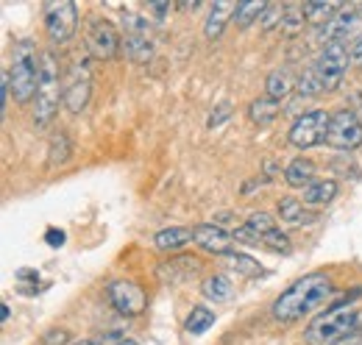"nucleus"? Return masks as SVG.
I'll return each instance as SVG.
<instances>
[{
  "instance_id": "nucleus-5",
  "label": "nucleus",
  "mask_w": 362,
  "mask_h": 345,
  "mask_svg": "<svg viewBox=\"0 0 362 345\" xmlns=\"http://www.w3.org/2000/svg\"><path fill=\"white\" fill-rule=\"evenodd\" d=\"M45 14V31L50 42L67 45L78 31V8L73 0H50L42 6Z\"/></svg>"
},
{
  "instance_id": "nucleus-4",
  "label": "nucleus",
  "mask_w": 362,
  "mask_h": 345,
  "mask_svg": "<svg viewBox=\"0 0 362 345\" xmlns=\"http://www.w3.org/2000/svg\"><path fill=\"white\" fill-rule=\"evenodd\" d=\"M62 78H59V64L53 53H42L40 59V84H37V98H34V126L47 129L59 112V98H64V92H59Z\"/></svg>"
},
{
  "instance_id": "nucleus-26",
  "label": "nucleus",
  "mask_w": 362,
  "mask_h": 345,
  "mask_svg": "<svg viewBox=\"0 0 362 345\" xmlns=\"http://www.w3.org/2000/svg\"><path fill=\"white\" fill-rule=\"evenodd\" d=\"M212 323H215V312H212V309H206V306H192V312H189L187 320H184V329H187L189 334H204Z\"/></svg>"
},
{
  "instance_id": "nucleus-37",
  "label": "nucleus",
  "mask_w": 362,
  "mask_h": 345,
  "mask_svg": "<svg viewBox=\"0 0 362 345\" xmlns=\"http://www.w3.org/2000/svg\"><path fill=\"white\" fill-rule=\"evenodd\" d=\"M334 345H362V332H354V334L343 337L340 343H334Z\"/></svg>"
},
{
  "instance_id": "nucleus-13",
  "label": "nucleus",
  "mask_w": 362,
  "mask_h": 345,
  "mask_svg": "<svg viewBox=\"0 0 362 345\" xmlns=\"http://www.w3.org/2000/svg\"><path fill=\"white\" fill-rule=\"evenodd\" d=\"M192 242L201 251L212 254V257H228V254H234V237L228 231H223L221 226H215V223L195 226L192 228Z\"/></svg>"
},
{
  "instance_id": "nucleus-41",
  "label": "nucleus",
  "mask_w": 362,
  "mask_h": 345,
  "mask_svg": "<svg viewBox=\"0 0 362 345\" xmlns=\"http://www.w3.org/2000/svg\"><path fill=\"white\" fill-rule=\"evenodd\" d=\"M117 345H139V343H134V340H123V343H117Z\"/></svg>"
},
{
  "instance_id": "nucleus-11",
  "label": "nucleus",
  "mask_w": 362,
  "mask_h": 345,
  "mask_svg": "<svg viewBox=\"0 0 362 345\" xmlns=\"http://www.w3.org/2000/svg\"><path fill=\"white\" fill-rule=\"evenodd\" d=\"M349 62H351V59H349L346 42L323 45V50H320V56H317V62H315V70H317V76H320V84H323L326 92L334 89V86H340L346 70H349Z\"/></svg>"
},
{
  "instance_id": "nucleus-16",
  "label": "nucleus",
  "mask_w": 362,
  "mask_h": 345,
  "mask_svg": "<svg viewBox=\"0 0 362 345\" xmlns=\"http://www.w3.org/2000/svg\"><path fill=\"white\" fill-rule=\"evenodd\" d=\"M279 217L290 226H313L317 220V215L298 198H281L279 201Z\"/></svg>"
},
{
  "instance_id": "nucleus-34",
  "label": "nucleus",
  "mask_w": 362,
  "mask_h": 345,
  "mask_svg": "<svg viewBox=\"0 0 362 345\" xmlns=\"http://www.w3.org/2000/svg\"><path fill=\"white\" fill-rule=\"evenodd\" d=\"M64 240H67V234H64L62 228H47L45 231V242L50 245V248H62Z\"/></svg>"
},
{
  "instance_id": "nucleus-17",
  "label": "nucleus",
  "mask_w": 362,
  "mask_h": 345,
  "mask_svg": "<svg viewBox=\"0 0 362 345\" xmlns=\"http://www.w3.org/2000/svg\"><path fill=\"white\" fill-rule=\"evenodd\" d=\"M279 115H281V103L268 98V95L251 100V106H248V117H251V123L259 126V129H268L271 123H276Z\"/></svg>"
},
{
  "instance_id": "nucleus-28",
  "label": "nucleus",
  "mask_w": 362,
  "mask_h": 345,
  "mask_svg": "<svg viewBox=\"0 0 362 345\" xmlns=\"http://www.w3.org/2000/svg\"><path fill=\"white\" fill-rule=\"evenodd\" d=\"M228 267L237 270L240 276H248V279H257V276H265V270L259 267L257 259H251L248 254H228Z\"/></svg>"
},
{
  "instance_id": "nucleus-30",
  "label": "nucleus",
  "mask_w": 362,
  "mask_h": 345,
  "mask_svg": "<svg viewBox=\"0 0 362 345\" xmlns=\"http://www.w3.org/2000/svg\"><path fill=\"white\" fill-rule=\"evenodd\" d=\"M245 226H248L254 234H259L262 240H265L268 234H273V231H279V223H276L268 212H254V215L248 217V223H245Z\"/></svg>"
},
{
  "instance_id": "nucleus-2",
  "label": "nucleus",
  "mask_w": 362,
  "mask_h": 345,
  "mask_svg": "<svg viewBox=\"0 0 362 345\" xmlns=\"http://www.w3.org/2000/svg\"><path fill=\"white\" fill-rule=\"evenodd\" d=\"M362 332V309H354L351 303L334 306L323 315H317L307 329V343L313 345H334L343 337Z\"/></svg>"
},
{
  "instance_id": "nucleus-18",
  "label": "nucleus",
  "mask_w": 362,
  "mask_h": 345,
  "mask_svg": "<svg viewBox=\"0 0 362 345\" xmlns=\"http://www.w3.org/2000/svg\"><path fill=\"white\" fill-rule=\"evenodd\" d=\"M192 242V228H181V226H170V228H162L156 237H153V245L165 254H173L181 251L184 245Z\"/></svg>"
},
{
  "instance_id": "nucleus-20",
  "label": "nucleus",
  "mask_w": 362,
  "mask_h": 345,
  "mask_svg": "<svg viewBox=\"0 0 362 345\" xmlns=\"http://www.w3.org/2000/svg\"><path fill=\"white\" fill-rule=\"evenodd\" d=\"M70 156H73V142H70L67 131H56L50 136V142H47V168L56 170V168L67 165Z\"/></svg>"
},
{
  "instance_id": "nucleus-1",
  "label": "nucleus",
  "mask_w": 362,
  "mask_h": 345,
  "mask_svg": "<svg viewBox=\"0 0 362 345\" xmlns=\"http://www.w3.org/2000/svg\"><path fill=\"white\" fill-rule=\"evenodd\" d=\"M332 296V281L326 273H310L298 281H293L271 306V315L279 323H296L304 315H310Z\"/></svg>"
},
{
  "instance_id": "nucleus-29",
  "label": "nucleus",
  "mask_w": 362,
  "mask_h": 345,
  "mask_svg": "<svg viewBox=\"0 0 362 345\" xmlns=\"http://www.w3.org/2000/svg\"><path fill=\"white\" fill-rule=\"evenodd\" d=\"M304 28V6H284V20H281V31L287 37H296Z\"/></svg>"
},
{
  "instance_id": "nucleus-15",
  "label": "nucleus",
  "mask_w": 362,
  "mask_h": 345,
  "mask_svg": "<svg viewBox=\"0 0 362 345\" xmlns=\"http://www.w3.org/2000/svg\"><path fill=\"white\" fill-rule=\"evenodd\" d=\"M237 6H240V3H234V0H223V3H215V6L209 8V17H206V23H204V37H206L209 42L221 40V34H223V28L228 25V20L234 23Z\"/></svg>"
},
{
  "instance_id": "nucleus-12",
  "label": "nucleus",
  "mask_w": 362,
  "mask_h": 345,
  "mask_svg": "<svg viewBox=\"0 0 362 345\" xmlns=\"http://www.w3.org/2000/svg\"><path fill=\"white\" fill-rule=\"evenodd\" d=\"M109 301L112 306L123 315V317H136V315H142L145 312V293H142V287L134 284V281H126V279H120V281H112L109 284Z\"/></svg>"
},
{
  "instance_id": "nucleus-22",
  "label": "nucleus",
  "mask_w": 362,
  "mask_h": 345,
  "mask_svg": "<svg viewBox=\"0 0 362 345\" xmlns=\"http://www.w3.org/2000/svg\"><path fill=\"white\" fill-rule=\"evenodd\" d=\"M201 296H204L206 301L223 303V301H228V298L234 296V287H231L228 276H223V273H215V276H209V279L201 284Z\"/></svg>"
},
{
  "instance_id": "nucleus-35",
  "label": "nucleus",
  "mask_w": 362,
  "mask_h": 345,
  "mask_svg": "<svg viewBox=\"0 0 362 345\" xmlns=\"http://www.w3.org/2000/svg\"><path fill=\"white\" fill-rule=\"evenodd\" d=\"M170 8H173L170 3H151V6H148V11H151V14H153L159 23H165V17L170 14Z\"/></svg>"
},
{
  "instance_id": "nucleus-8",
  "label": "nucleus",
  "mask_w": 362,
  "mask_h": 345,
  "mask_svg": "<svg viewBox=\"0 0 362 345\" xmlns=\"http://www.w3.org/2000/svg\"><path fill=\"white\" fill-rule=\"evenodd\" d=\"M87 50H90L92 59H100V62H112L120 50H123V37L117 34V28L103 20V17H90L87 23Z\"/></svg>"
},
{
  "instance_id": "nucleus-33",
  "label": "nucleus",
  "mask_w": 362,
  "mask_h": 345,
  "mask_svg": "<svg viewBox=\"0 0 362 345\" xmlns=\"http://www.w3.org/2000/svg\"><path fill=\"white\" fill-rule=\"evenodd\" d=\"M70 343V332L67 329H47L42 334V345H67Z\"/></svg>"
},
{
  "instance_id": "nucleus-7",
  "label": "nucleus",
  "mask_w": 362,
  "mask_h": 345,
  "mask_svg": "<svg viewBox=\"0 0 362 345\" xmlns=\"http://www.w3.org/2000/svg\"><path fill=\"white\" fill-rule=\"evenodd\" d=\"M123 53L134 64H148L153 59V37H151V23L139 14L123 17Z\"/></svg>"
},
{
  "instance_id": "nucleus-39",
  "label": "nucleus",
  "mask_w": 362,
  "mask_h": 345,
  "mask_svg": "<svg viewBox=\"0 0 362 345\" xmlns=\"http://www.w3.org/2000/svg\"><path fill=\"white\" fill-rule=\"evenodd\" d=\"M8 315H11V312H8V306H6V303H3V306H0V320H3V323H6V320H8Z\"/></svg>"
},
{
  "instance_id": "nucleus-36",
  "label": "nucleus",
  "mask_w": 362,
  "mask_h": 345,
  "mask_svg": "<svg viewBox=\"0 0 362 345\" xmlns=\"http://www.w3.org/2000/svg\"><path fill=\"white\" fill-rule=\"evenodd\" d=\"M349 59H351V64L362 67V37L351 42V47H349Z\"/></svg>"
},
{
  "instance_id": "nucleus-23",
  "label": "nucleus",
  "mask_w": 362,
  "mask_h": 345,
  "mask_svg": "<svg viewBox=\"0 0 362 345\" xmlns=\"http://www.w3.org/2000/svg\"><path fill=\"white\" fill-rule=\"evenodd\" d=\"M265 11H268V3H262V0H243V3L237 6L234 25H237V28H248V25L259 23Z\"/></svg>"
},
{
  "instance_id": "nucleus-40",
  "label": "nucleus",
  "mask_w": 362,
  "mask_h": 345,
  "mask_svg": "<svg viewBox=\"0 0 362 345\" xmlns=\"http://www.w3.org/2000/svg\"><path fill=\"white\" fill-rule=\"evenodd\" d=\"M73 345H100L98 340H78V343H73Z\"/></svg>"
},
{
  "instance_id": "nucleus-10",
  "label": "nucleus",
  "mask_w": 362,
  "mask_h": 345,
  "mask_svg": "<svg viewBox=\"0 0 362 345\" xmlns=\"http://www.w3.org/2000/svg\"><path fill=\"white\" fill-rule=\"evenodd\" d=\"M326 145L334 151H357L362 145V120L351 109H340L332 115Z\"/></svg>"
},
{
  "instance_id": "nucleus-24",
  "label": "nucleus",
  "mask_w": 362,
  "mask_h": 345,
  "mask_svg": "<svg viewBox=\"0 0 362 345\" xmlns=\"http://www.w3.org/2000/svg\"><path fill=\"white\" fill-rule=\"evenodd\" d=\"M293 76H290V70H273L271 76L265 78V95L273 98V100H281V98H287L290 92H293Z\"/></svg>"
},
{
  "instance_id": "nucleus-3",
  "label": "nucleus",
  "mask_w": 362,
  "mask_h": 345,
  "mask_svg": "<svg viewBox=\"0 0 362 345\" xmlns=\"http://www.w3.org/2000/svg\"><path fill=\"white\" fill-rule=\"evenodd\" d=\"M40 59L42 56H37V47L31 40H20L14 45V59H11L8 76H11V95L17 103H28L31 98H37Z\"/></svg>"
},
{
  "instance_id": "nucleus-25",
  "label": "nucleus",
  "mask_w": 362,
  "mask_h": 345,
  "mask_svg": "<svg viewBox=\"0 0 362 345\" xmlns=\"http://www.w3.org/2000/svg\"><path fill=\"white\" fill-rule=\"evenodd\" d=\"M340 8H343V3H326V0H320V3H304V17L313 25H326V23L334 20V14Z\"/></svg>"
},
{
  "instance_id": "nucleus-6",
  "label": "nucleus",
  "mask_w": 362,
  "mask_h": 345,
  "mask_svg": "<svg viewBox=\"0 0 362 345\" xmlns=\"http://www.w3.org/2000/svg\"><path fill=\"white\" fill-rule=\"evenodd\" d=\"M329 123H332V115L323 112V109H313V112H304L293 120L290 126V142L298 148V151H310L326 142L329 136Z\"/></svg>"
},
{
  "instance_id": "nucleus-9",
  "label": "nucleus",
  "mask_w": 362,
  "mask_h": 345,
  "mask_svg": "<svg viewBox=\"0 0 362 345\" xmlns=\"http://www.w3.org/2000/svg\"><path fill=\"white\" fill-rule=\"evenodd\" d=\"M90 98H92V64H90V59H78V62L70 67V73H67L64 98H62V100H64L67 112L78 115V112L87 109Z\"/></svg>"
},
{
  "instance_id": "nucleus-31",
  "label": "nucleus",
  "mask_w": 362,
  "mask_h": 345,
  "mask_svg": "<svg viewBox=\"0 0 362 345\" xmlns=\"http://www.w3.org/2000/svg\"><path fill=\"white\" fill-rule=\"evenodd\" d=\"M281 20H284V6L281 3H268V11L262 14L259 25H262V31H273L276 25L281 28Z\"/></svg>"
},
{
  "instance_id": "nucleus-32",
  "label": "nucleus",
  "mask_w": 362,
  "mask_h": 345,
  "mask_svg": "<svg viewBox=\"0 0 362 345\" xmlns=\"http://www.w3.org/2000/svg\"><path fill=\"white\" fill-rule=\"evenodd\" d=\"M228 117H231V103H221V106H215V112L209 115V120H206V129H218V126H223Z\"/></svg>"
},
{
  "instance_id": "nucleus-27",
  "label": "nucleus",
  "mask_w": 362,
  "mask_h": 345,
  "mask_svg": "<svg viewBox=\"0 0 362 345\" xmlns=\"http://www.w3.org/2000/svg\"><path fill=\"white\" fill-rule=\"evenodd\" d=\"M296 92H298V98H315L320 92H326L323 84H320V76H317L315 64H310V67L301 73V78H298V84H296Z\"/></svg>"
},
{
  "instance_id": "nucleus-19",
  "label": "nucleus",
  "mask_w": 362,
  "mask_h": 345,
  "mask_svg": "<svg viewBox=\"0 0 362 345\" xmlns=\"http://www.w3.org/2000/svg\"><path fill=\"white\" fill-rule=\"evenodd\" d=\"M284 181L296 189H307L315 184V165L310 159H293L287 168H284Z\"/></svg>"
},
{
  "instance_id": "nucleus-38",
  "label": "nucleus",
  "mask_w": 362,
  "mask_h": 345,
  "mask_svg": "<svg viewBox=\"0 0 362 345\" xmlns=\"http://www.w3.org/2000/svg\"><path fill=\"white\" fill-rule=\"evenodd\" d=\"M215 220H218L215 226H231V223H237V220H234V215H228V212H221V215L215 217Z\"/></svg>"
},
{
  "instance_id": "nucleus-21",
  "label": "nucleus",
  "mask_w": 362,
  "mask_h": 345,
  "mask_svg": "<svg viewBox=\"0 0 362 345\" xmlns=\"http://www.w3.org/2000/svg\"><path fill=\"white\" fill-rule=\"evenodd\" d=\"M337 189L340 187H337L334 178H320L313 187L304 189V204L307 206H326V204H332L337 198Z\"/></svg>"
},
{
  "instance_id": "nucleus-14",
  "label": "nucleus",
  "mask_w": 362,
  "mask_h": 345,
  "mask_svg": "<svg viewBox=\"0 0 362 345\" xmlns=\"http://www.w3.org/2000/svg\"><path fill=\"white\" fill-rule=\"evenodd\" d=\"M198 273H201V259L189 257V254L168 259V262H162L159 270H156V276H159L165 284H187V281H192Z\"/></svg>"
}]
</instances>
